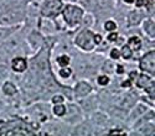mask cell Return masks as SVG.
Segmentation results:
<instances>
[{
  "instance_id": "6da1fadb",
  "label": "cell",
  "mask_w": 155,
  "mask_h": 136,
  "mask_svg": "<svg viewBox=\"0 0 155 136\" xmlns=\"http://www.w3.org/2000/svg\"><path fill=\"white\" fill-rule=\"evenodd\" d=\"M84 9L77 3H64L61 11V20L64 26L71 30H77L80 27L82 16L84 14Z\"/></svg>"
},
{
  "instance_id": "7a4b0ae2",
  "label": "cell",
  "mask_w": 155,
  "mask_h": 136,
  "mask_svg": "<svg viewBox=\"0 0 155 136\" xmlns=\"http://www.w3.org/2000/svg\"><path fill=\"white\" fill-rule=\"evenodd\" d=\"M26 20V8H9L0 15V26H18Z\"/></svg>"
},
{
  "instance_id": "3957f363",
  "label": "cell",
  "mask_w": 155,
  "mask_h": 136,
  "mask_svg": "<svg viewBox=\"0 0 155 136\" xmlns=\"http://www.w3.org/2000/svg\"><path fill=\"white\" fill-rule=\"evenodd\" d=\"M93 30L91 29H80V31L73 37V45L81 51L89 53L96 49V45L93 42Z\"/></svg>"
},
{
  "instance_id": "277c9868",
  "label": "cell",
  "mask_w": 155,
  "mask_h": 136,
  "mask_svg": "<svg viewBox=\"0 0 155 136\" xmlns=\"http://www.w3.org/2000/svg\"><path fill=\"white\" fill-rule=\"evenodd\" d=\"M63 4V0H41L38 8V16L55 20L61 15Z\"/></svg>"
},
{
  "instance_id": "5b68a950",
  "label": "cell",
  "mask_w": 155,
  "mask_h": 136,
  "mask_svg": "<svg viewBox=\"0 0 155 136\" xmlns=\"http://www.w3.org/2000/svg\"><path fill=\"white\" fill-rule=\"evenodd\" d=\"M138 71L141 73H147L149 76H155V49L151 48L147 51L138 61Z\"/></svg>"
},
{
  "instance_id": "8992f818",
  "label": "cell",
  "mask_w": 155,
  "mask_h": 136,
  "mask_svg": "<svg viewBox=\"0 0 155 136\" xmlns=\"http://www.w3.org/2000/svg\"><path fill=\"white\" fill-rule=\"evenodd\" d=\"M77 104L81 108L82 113L86 115H91L93 111L98 110L99 108V96L96 94H89L80 100H77Z\"/></svg>"
},
{
  "instance_id": "52a82bcc",
  "label": "cell",
  "mask_w": 155,
  "mask_h": 136,
  "mask_svg": "<svg viewBox=\"0 0 155 136\" xmlns=\"http://www.w3.org/2000/svg\"><path fill=\"white\" fill-rule=\"evenodd\" d=\"M83 113L81 108L78 106L77 103H73V102H70L67 104V113L64 115L62 119L64 120V122L70 124V125H76V124H78L83 120Z\"/></svg>"
},
{
  "instance_id": "ba28073f",
  "label": "cell",
  "mask_w": 155,
  "mask_h": 136,
  "mask_svg": "<svg viewBox=\"0 0 155 136\" xmlns=\"http://www.w3.org/2000/svg\"><path fill=\"white\" fill-rule=\"evenodd\" d=\"M36 30L38 32H41L45 37L48 36H54L58 30H57V25L56 21L52 19H46L38 16L36 20Z\"/></svg>"
},
{
  "instance_id": "9c48e42d",
  "label": "cell",
  "mask_w": 155,
  "mask_h": 136,
  "mask_svg": "<svg viewBox=\"0 0 155 136\" xmlns=\"http://www.w3.org/2000/svg\"><path fill=\"white\" fill-rule=\"evenodd\" d=\"M72 93H73V99L80 100V99L93 93V85L87 79H80V81H77L76 84L73 85Z\"/></svg>"
},
{
  "instance_id": "30bf717a",
  "label": "cell",
  "mask_w": 155,
  "mask_h": 136,
  "mask_svg": "<svg viewBox=\"0 0 155 136\" xmlns=\"http://www.w3.org/2000/svg\"><path fill=\"white\" fill-rule=\"evenodd\" d=\"M26 43H28L29 48L31 49V52L35 53L45 45V36L41 32H38L37 30L32 29L26 35Z\"/></svg>"
},
{
  "instance_id": "8fae6325",
  "label": "cell",
  "mask_w": 155,
  "mask_h": 136,
  "mask_svg": "<svg viewBox=\"0 0 155 136\" xmlns=\"http://www.w3.org/2000/svg\"><path fill=\"white\" fill-rule=\"evenodd\" d=\"M10 71L15 74H24L29 69V58L28 56H15L9 62Z\"/></svg>"
},
{
  "instance_id": "7c38bea8",
  "label": "cell",
  "mask_w": 155,
  "mask_h": 136,
  "mask_svg": "<svg viewBox=\"0 0 155 136\" xmlns=\"http://www.w3.org/2000/svg\"><path fill=\"white\" fill-rule=\"evenodd\" d=\"M147 17L145 12L143 9H132L127 12L125 21H127V27H138L140 26L141 21Z\"/></svg>"
},
{
  "instance_id": "4fadbf2b",
  "label": "cell",
  "mask_w": 155,
  "mask_h": 136,
  "mask_svg": "<svg viewBox=\"0 0 155 136\" xmlns=\"http://www.w3.org/2000/svg\"><path fill=\"white\" fill-rule=\"evenodd\" d=\"M89 122L93 125V128H108V124L110 121L109 115L106 111H101V110H96L89 115Z\"/></svg>"
},
{
  "instance_id": "5bb4252c",
  "label": "cell",
  "mask_w": 155,
  "mask_h": 136,
  "mask_svg": "<svg viewBox=\"0 0 155 136\" xmlns=\"http://www.w3.org/2000/svg\"><path fill=\"white\" fill-rule=\"evenodd\" d=\"M148 109H150V106H148L147 104H144L143 102H138L135 103V105L128 111V116H127V122L133 124L137 119H139L141 115H143L145 111H148Z\"/></svg>"
},
{
  "instance_id": "9a60e30c",
  "label": "cell",
  "mask_w": 155,
  "mask_h": 136,
  "mask_svg": "<svg viewBox=\"0 0 155 136\" xmlns=\"http://www.w3.org/2000/svg\"><path fill=\"white\" fill-rule=\"evenodd\" d=\"M93 130H94L93 125L87 119V120H82L81 122L73 125L72 135L73 136H91L93 134Z\"/></svg>"
},
{
  "instance_id": "2e32d148",
  "label": "cell",
  "mask_w": 155,
  "mask_h": 136,
  "mask_svg": "<svg viewBox=\"0 0 155 136\" xmlns=\"http://www.w3.org/2000/svg\"><path fill=\"white\" fill-rule=\"evenodd\" d=\"M139 102V95L137 94V92H132V90H129V92H127L123 96H122V99H120V102H119V106L120 108H123V109H125V110H130L134 105H135V103H138Z\"/></svg>"
},
{
  "instance_id": "e0dca14e",
  "label": "cell",
  "mask_w": 155,
  "mask_h": 136,
  "mask_svg": "<svg viewBox=\"0 0 155 136\" xmlns=\"http://www.w3.org/2000/svg\"><path fill=\"white\" fill-rule=\"evenodd\" d=\"M141 31L144 32V35L148 37L150 41L154 42L155 39V21L154 17H145L141 21Z\"/></svg>"
},
{
  "instance_id": "ac0fdd59",
  "label": "cell",
  "mask_w": 155,
  "mask_h": 136,
  "mask_svg": "<svg viewBox=\"0 0 155 136\" xmlns=\"http://www.w3.org/2000/svg\"><path fill=\"white\" fill-rule=\"evenodd\" d=\"M0 92H2V94L6 98H14L19 94V88H18L16 83L8 79L0 85Z\"/></svg>"
},
{
  "instance_id": "d6986e66",
  "label": "cell",
  "mask_w": 155,
  "mask_h": 136,
  "mask_svg": "<svg viewBox=\"0 0 155 136\" xmlns=\"http://www.w3.org/2000/svg\"><path fill=\"white\" fill-rule=\"evenodd\" d=\"M151 82H154V77L149 76V74H147V73H141V72H139L138 77L135 78V81H134L133 84L137 87L138 89L144 90Z\"/></svg>"
},
{
  "instance_id": "ffe728a7",
  "label": "cell",
  "mask_w": 155,
  "mask_h": 136,
  "mask_svg": "<svg viewBox=\"0 0 155 136\" xmlns=\"http://www.w3.org/2000/svg\"><path fill=\"white\" fill-rule=\"evenodd\" d=\"M125 45L135 53V52L141 51V48H143V40H141V37L138 35H130L125 40Z\"/></svg>"
},
{
  "instance_id": "44dd1931",
  "label": "cell",
  "mask_w": 155,
  "mask_h": 136,
  "mask_svg": "<svg viewBox=\"0 0 155 136\" xmlns=\"http://www.w3.org/2000/svg\"><path fill=\"white\" fill-rule=\"evenodd\" d=\"M154 116H155V111H154V108H150L148 109V111L141 115L139 119H137L133 124H132V129L135 130L138 126H140L141 124H145V122H149V121H154Z\"/></svg>"
},
{
  "instance_id": "7402d4cb",
  "label": "cell",
  "mask_w": 155,
  "mask_h": 136,
  "mask_svg": "<svg viewBox=\"0 0 155 136\" xmlns=\"http://www.w3.org/2000/svg\"><path fill=\"white\" fill-rule=\"evenodd\" d=\"M21 27L22 25H18V26H0V45L5 42L12 33H15Z\"/></svg>"
},
{
  "instance_id": "603a6c76",
  "label": "cell",
  "mask_w": 155,
  "mask_h": 136,
  "mask_svg": "<svg viewBox=\"0 0 155 136\" xmlns=\"http://www.w3.org/2000/svg\"><path fill=\"white\" fill-rule=\"evenodd\" d=\"M137 132H139L141 136H154L155 132V125H154V121H149L145 124H141L140 126H138L135 129Z\"/></svg>"
},
{
  "instance_id": "cb8c5ba5",
  "label": "cell",
  "mask_w": 155,
  "mask_h": 136,
  "mask_svg": "<svg viewBox=\"0 0 155 136\" xmlns=\"http://www.w3.org/2000/svg\"><path fill=\"white\" fill-rule=\"evenodd\" d=\"M96 24V16L92 12H84L78 29H92Z\"/></svg>"
},
{
  "instance_id": "d4e9b609",
  "label": "cell",
  "mask_w": 155,
  "mask_h": 136,
  "mask_svg": "<svg viewBox=\"0 0 155 136\" xmlns=\"http://www.w3.org/2000/svg\"><path fill=\"white\" fill-rule=\"evenodd\" d=\"M114 68H115V61H112L109 58L103 59V62L99 66L101 73L107 74V76H110V74H114Z\"/></svg>"
},
{
  "instance_id": "484cf974",
  "label": "cell",
  "mask_w": 155,
  "mask_h": 136,
  "mask_svg": "<svg viewBox=\"0 0 155 136\" xmlns=\"http://www.w3.org/2000/svg\"><path fill=\"white\" fill-rule=\"evenodd\" d=\"M71 62H72V57L68 53H61V55L55 57V63L58 68L68 67L71 65Z\"/></svg>"
},
{
  "instance_id": "4316f807",
  "label": "cell",
  "mask_w": 155,
  "mask_h": 136,
  "mask_svg": "<svg viewBox=\"0 0 155 136\" xmlns=\"http://www.w3.org/2000/svg\"><path fill=\"white\" fill-rule=\"evenodd\" d=\"M51 113H52L54 116L62 119L67 113V104L66 103H62V104H55L51 106Z\"/></svg>"
},
{
  "instance_id": "83f0119b",
  "label": "cell",
  "mask_w": 155,
  "mask_h": 136,
  "mask_svg": "<svg viewBox=\"0 0 155 136\" xmlns=\"http://www.w3.org/2000/svg\"><path fill=\"white\" fill-rule=\"evenodd\" d=\"M96 8L103 11H109L114 8V0H94Z\"/></svg>"
},
{
  "instance_id": "f1b7e54d",
  "label": "cell",
  "mask_w": 155,
  "mask_h": 136,
  "mask_svg": "<svg viewBox=\"0 0 155 136\" xmlns=\"http://www.w3.org/2000/svg\"><path fill=\"white\" fill-rule=\"evenodd\" d=\"M110 82H112V78H110V76H107V74L99 73V74H97V77H96V83H97L98 87H101V88L109 87Z\"/></svg>"
},
{
  "instance_id": "f546056e",
  "label": "cell",
  "mask_w": 155,
  "mask_h": 136,
  "mask_svg": "<svg viewBox=\"0 0 155 136\" xmlns=\"http://www.w3.org/2000/svg\"><path fill=\"white\" fill-rule=\"evenodd\" d=\"M103 30L106 32H113V31H118V22L114 19H107L103 22Z\"/></svg>"
},
{
  "instance_id": "4dcf8cb0",
  "label": "cell",
  "mask_w": 155,
  "mask_h": 136,
  "mask_svg": "<svg viewBox=\"0 0 155 136\" xmlns=\"http://www.w3.org/2000/svg\"><path fill=\"white\" fill-rule=\"evenodd\" d=\"M10 73H11V71H10L9 65L0 63V85H2L5 81H8V79H9Z\"/></svg>"
},
{
  "instance_id": "1f68e13d",
  "label": "cell",
  "mask_w": 155,
  "mask_h": 136,
  "mask_svg": "<svg viewBox=\"0 0 155 136\" xmlns=\"http://www.w3.org/2000/svg\"><path fill=\"white\" fill-rule=\"evenodd\" d=\"M57 74H58V77L63 81H66V79H70L72 76H73V68L72 67H62V68H58L57 71Z\"/></svg>"
},
{
  "instance_id": "d6a6232c",
  "label": "cell",
  "mask_w": 155,
  "mask_h": 136,
  "mask_svg": "<svg viewBox=\"0 0 155 136\" xmlns=\"http://www.w3.org/2000/svg\"><path fill=\"white\" fill-rule=\"evenodd\" d=\"M119 49H120V59H124V61H130V59L133 58L134 52H133L132 49L129 48L125 43H124V45H122V46L119 47Z\"/></svg>"
},
{
  "instance_id": "836d02e7",
  "label": "cell",
  "mask_w": 155,
  "mask_h": 136,
  "mask_svg": "<svg viewBox=\"0 0 155 136\" xmlns=\"http://www.w3.org/2000/svg\"><path fill=\"white\" fill-rule=\"evenodd\" d=\"M50 103L55 105V104H62V103H66V96L63 95V93H54L52 95L50 96Z\"/></svg>"
},
{
  "instance_id": "e575fe53",
  "label": "cell",
  "mask_w": 155,
  "mask_h": 136,
  "mask_svg": "<svg viewBox=\"0 0 155 136\" xmlns=\"http://www.w3.org/2000/svg\"><path fill=\"white\" fill-rule=\"evenodd\" d=\"M108 56H109V59H112V61H119L120 59V49H119V47H117V46L110 47L109 51H108Z\"/></svg>"
},
{
  "instance_id": "d590c367",
  "label": "cell",
  "mask_w": 155,
  "mask_h": 136,
  "mask_svg": "<svg viewBox=\"0 0 155 136\" xmlns=\"http://www.w3.org/2000/svg\"><path fill=\"white\" fill-rule=\"evenodd\" d=\"M11 57L10 55L6 52V49L0 45V63H4V65H9Z\"/></svg>"
},
{
  "instance_id": "8d00e7d4",
  "label": "cell",
  "mask_w": 155,
  "mask_h": 136,
  "mask_svg": "<svg viewBox=\"0 0 155 136\" xmlns=\"http://www.w3.org/2000/svg\"><path fill=\"white\" fill-rule=\"evenodd\" d=\"M118 37H119V32L113 31V32H107V36L104 37V39L108 43H115V41L118 40Z\"/></svg>"
},
{
  "instance_id": "74e56055",
  "label": "cell",
  "mask_w": 155,
  "mask_h": 136,
  "mask_svg": "<svg viewBox=\"0 0 155 136\" xmlns=\"http://www.w3.org/2000/svg\"><path fill=\"white\" fill-rule=\"evenodd\" d=\"M108 136H127V131L122 128H112L108 132Z\"/></svg>"
},
{
  "instance_id": "f35d334b",
  "label": "cell",
  "mask_w": 155,
  "mask_h": 136,
  "mask_svg": "<svg viewBox=\"0 0 155 136\" xmlns=\"http://www.w3.org/2000/svg\"><path fill=\"white\" fill-rule=\"evenodd\" d=\"M127 73L125 71V66L122 65V63H115V68H114V74H117V76H124Z\"/></svg>"
},
{
  "instance_id": "ab89813d",
  "label": "cell",
  "mask_w": 155,
  "mask_h": 136,
  "mask_svg": "<svg viewBox=\"0 0 155 136\" xmlns=\"http://www.w3.org/2000/svg\"><path fill=\"white\" fill-rule=\"evenodd\" d=\"M103 41H104V37H103V35L101 32H94V35H93V42H94L96 47L102 45Z\"/></svg>"
},
{
  "instance_id": "60d3db41",
  "label": "cell",
  "mask_w": 155,
  "mask_h": 136,
  "mask_svg": "<svg viewBox=\"0 0 155 136\" xmlns=\"http://www.w3.org/2000/svg\"><path fill=\"white\" fill-rule=\"evenodd\" d=\"M138 74H139V71L138 69H132L130 72H128V79L132 83H134L135 78L138 77Z\"/></svg>"
},
{
  "instance_id": "b9f144b4",
  "label": "cell",
  "mask_w": 155,
  "mask_h": 136,
  "mask_svg": "<svg viewBox=\"0 0 155 136\" xmlns=\"http://www.w3.org/2000/svg\"><path fill=\"white\" fill-rule=\"evenodd\" d=\"M120 88H123V89H130V88H133V83L129 81L128 78H125V79L120 83Z\"/></svg>"
},
{
  "instance_id": "7bdbcfd3",
  "label": "cell",
  "mask_w": 155,
  "mask_h": 136,
  "mask_svg": "<svg viewBox=\"0 0 155 136\" xmlns=\"http://www.w3.org/2000/svg\"><path fill=\"white\" fill-rule=\"evenodd\" d=\"M6 136H28V135L25 134L24 131H21V130H10L6 134Z\"/></svg>"
},
{
  "instance_id": "ee69618b",
  "label": "cell",
  "mask_w": 155,
  "mask_h": 136,
  "mask_svg": "<svg viewBox=\"0 0 155 136\" xmlns=\"http://www.w3.org/2000/svg\"><path fill=\"white\" fill-rule=\"evenodd\" d=\"M145 3H147V0H135V2H134V6L137 9H143L144 5H145Z\"/></svg>"
},
{
  "instance_id": "f6af8a7d",
  "label": "cell",
  "mask_w": 155,
  "mask_h": 136,
  "mask_svg": "<svg viewBox=\"0 0 155 136\" xmlns=\"http://www.w3.org/2000/svg\"><path fill=\"white\" fill-rule=\"evenodd\" d=\"M4 108H5V102H4V99L0 96V113L4 110Z\"/></svg>"
},
{
  "instance_id": "bcb514c9",
  "label": "cell",
  "mask_w": 155,
  "mask_h": 136,
  "mask_svg": "<svg viewBox=\"0 0 155 136\" xmlns=\"http://www.w3.org/2000/svg\"><path fill=\"white\" fill-rule=\"evenodd\" d=\"M127 136H141L139 132H137L135 130H133V131H130V132H127Z\"/></svg>"
},
{
  "instance_id": "7dc6e473",
  "label": "cell",
  "mask_w": 155,
  "mask_h": 136,
  "mask_svg": "<svg viewBox=\"0 0 155 136\" xmlns=\"http://www.w3.org/2000/svg\"><path fill=\"white\" fill-rule=\"evenodd\" d=\"M122 2H123L125 5H134L135 0H122Z\"/></svg>"
},
{
  "instance_id": "c3c4849f",
  "label": "cell",
  "mask_w": 155,
  "mask_h": 136,
  "mask_svg": "<svg viewBox=\"0 0 155 136\" xmlns=\"http://www.w3.org/2000/svg\"><path fill=\"white\" fill-rule=\"evenodd\" d=\"M4 11V9H3V6L2 5H0V15H2V12Z\"/></svg>"
},
{
  "instance_id": "681fc988",
  "label": "cell",
  "mask_w": 155,
  "mask_h": 136,
  "mask_svg": "<svg viewBox=\"0 0 155 136\" xmlns=\"http://www.w3.org/2000/svg\"><path fill=\"white\" fill-rule=\"evenodd\" d=\"M76 2H78V0H70V3H76Z\"/></svg>"
},
{
  "instance_id": "f907efd6",
  "label": "cell",
  "mask_w": 155,
  "mask_h": 136,
  "mask_svg": "<svg viewBox=\"0 0 155 136\" xmlns=\"http://www.w3.org/2000/svg\"><path fill=\"white\" fill-rule=\"evenodd\" d=\"M45 136H54V135H51V134H46Z\"/></svg>"
}]
</instances>
